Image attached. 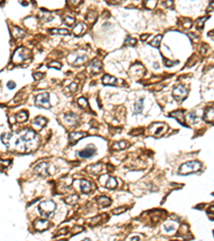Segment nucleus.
Segmentation results:
<instances>
[{"label":"nucleus","mask_w":214,"mask_h":241,"mask_svg":"<svg viewBox=\"0 0 214 241\" xmlns=\"http://www.w3.org/2000/svg\"><path fill=\"white\" fill-rule=\"evenodd\" d=\"M202 167L201 163L198 161H189L186 162L184 164L180 166L179 168V174L180 175H189L192 173H197L198 171H200Z\"/></svg>","instance_id":"nucleus-1"},{"label":"nucleus","mask_w":214,"mask_h":241,"mask_svg":"<svg viewBox=\"0 0 214 241\" xmlns=\"http://www.w3.org/2000/svg\"><path fill=\"white\" fill-rule=\"evenodd\" d=\"M57 208V205L53 202V200H45L40 204L39 206V211L42 216L45 218H49L55 213Z\"/></svg>","instance_id":"nucleus-2"},{"label":"nucleus","mask_w":214,"mask_h":241,"mask_svg":"<svg viewBox=\"0 0 214 241\" xmlns=\"http://www.w3.org/2000/svg\"><path fill=\"white\" fill-rule=\"evenodd\" d=\"M187 93H189V90L183 85H178L172 90V95L177 101H183L187 97Z\"/></svg>","instance_id":"nucleus-3"},{"label":"nucleus","mask_w":214,"mask_h":241,"mask_svg":"<svg viewBox=\"0 0 214 241\" xmlns=\"http://www.w3.org/2000/svg\"><path fill=\"white\" fill-rule=\"evenodd\" d=\"M35 105L43 108H49L51 107V100H49V93L44 92L40 93L35 97Z\"/></svg>","instance_id":"nucleus-4"},{"label":"nucleus","mask_w":214,"mask_h":241,"mask_svg":"<svg viewBox=\"0 0 214 241\" xmlns=\"http://www.w3.org/2000/svg\"><path fill=\"white\" fill-rule=\"evenodd\" d=\"M28 55L29 53L26 48L24 47L17 48L16 51H15L14 55H13V62L14 63H20V62H23L28 57Z\"/></svg>","instance_id":"nucleus-5"},{"label":"nucleus","mask_w":214,"mask_h":241,"mask_svg":"<svg viewBox=\"0 0 214 241\" xmlns=\"http://www.w3.org/2000/svg\"><path fill=\"white\" fill-rule=\"evenodd\" d=\"M96 153V148L93 145H88V147H86L85 149H82V151L78 152V155L82 159H89L92 158L94 154Z\"/></svg>","instance_id":"nucleus-6"},{"label":"nucleus","mask_w":214,"mask_h":241,"mask_svg":"<svg viewBox=\"0 0 214 241\" xmlns=\"http://www.w3.org/2000/svg\"><path fill=\"white\" fill-rule=\"evenodd\" d=\"M102 68H103L102 62L100 60H98V59H93L88 69H89V72L91 74H98L102 71Z\"/></svg>","instance_id":"nucleus-7"},{"label":"nucleus","mask_w":214,"mask_h":241,"mask_svg":"<svg viewBox=\"0 0 214 241\" xmlns=\"http://www.w3.org/2000/svg\"><path fill=\"white\" fill-rule=\"evenodd\" d=\"M34 227L39 232H43V230L47 229L48 227H49V222L45 219L37 220V221L34 222Z\"/></svg>","instance_id":"nucleus-8"},{"label":"nucleus","mask_w":214,"mask_h":241,"mask_svg":"<svg viewBox=\"0 0 214 241\" xmlns=\"http://www.w3.org/2000/svg\"><path fill=\"white\" fill-rule=\"evenodd\" d=\"M35 173L38 175L42 177H46L48 176V164L47 163H40L39 165L35 167Z\"/></svg>","instance_id":"nucleus-9"},{"label":"nucleus","mask_w":214,"mask_h":241,"mask_svg":"<svg viewBox=\"0 0 214 241\" xmlns=\"http://www.w3.org/2000/svg\"><path fill=\"white\" fill-rule=\"evenodd\" d=\"M203 120L208 123H214V107H208L203 115Z\"/></svg>","instance_id":"nucleus-10"},{"label":"nucleus","mask_w":214,"mask_h":241,"mask_svg":"<svg viewBox=\"0 0 214 241\" xmlns=\"http://www.w3.org/2000/svg\"><path fill=\"white\" fill-rule=\"evenodd\" d=\"M170 117H175L178 120V122H180L182 126H186L185 122H184V113L183 110H177V112H172L170 114Z\"/></svg>","instance_id":"nucleus-11"},{"label":"nucleus","mask_w":214,"mask_h":241,"mask_svg":"<svg viewBox=\"0 0 214 241\" xmlns=\"http://www.w3.org/2000/svg\"><path fill=\"white\" fill-rule=\"evenodd\" d=\"M85 133H82V132H73V133H71L70 135H69V140H70V143L72 144H75L77 142V140H79L80 138H82L85 136Z\"/></svg>","instance_id":"nucleus-12"},{"label":"nucleus","mask_w":214,"mask_h":241,"mask_svg":"<svg viewBox=\"0 0 214 241\" xmlns=\"http://www.w3.org/2000/svg\"><path fill=\"white\" fill-rule=\"evenodd\" d=\"M86 29H87V27H86V25H85L84 23H79V24H77L73 28V32L75 36H82L85 31H86Z\"/></svg>","instance_id":"nucleus-13"},{"label":"nucleus","mask_w":214,"mask_h":241,"mask_svg":"<svg viewBox=\"0 0 214 241\" xmlns=\"http://www.w3.org/2000/svg\"><path fill=\"white\" fill-rule=\"evenodd\" d=\"M102 81L104 85H108V86H115L117 84V79L116 77L111 75H105L103 78H102Z\"/></svg>","instance_id":"nucleus-14"},{"label":"nucleus","mask_w":214,"mask_h":241,"mask_svg":"<svg viewBox=\"0 0 214 241\" xmlns=\"http://www.w3.org/2000/svg\"><path fill=\"white\" fill-rule=\"evenodd\" d=\"M80 190L82 193H89L91 191V183L88 180H80Z\"/></svg>","instance_id":"nucleus-15"},{"label":"nucleus","mask_w":214,"mask_h":241,"mask_svg":"<svg viewBox=\"0 0 214 241\" xmlns=\"http://www.w3.org/2000/svg\"><path fill=\"white\" fill-rule=\"evenodd\" d=\"M98 204L103 208L107 207V206H109V205L111 204V199L107 196H101L98 198Z\"/></svg>","instance_id":"nucleus-16"},{"label":"nucleus","mask_w":214,"mask_h":241,"mask_svg":"<svg viewBox=\"0 0 214 241\" xmlns=\"http://www.w3.org/2000/svg\"><path fill=\"white\" fill-rule=\"evenodd\" d=\"M142 110H144V99H139L134 105V113L138 115L142 112Z\"/></svg>","instance_id":"nucleus-17"},{"label":"nucleus","mask_w":214,"mask_h":241,"mask_svg":"<svg viewBox=\"0 0 214 241\" xmlns=\"http://www.w3.org/2000/svg\"><path fill=\"white\" fill-rule=\"evenodd\" d=\"M105 187H106L107 189H109V190H115V189L117 188V180H116V178L109 177V178L107 179V182L105 183Z\"/></svg>","instance_id":"nucleus-18"},{"label":"nucleus","mask_w":214,"mask_h":241,"mask_svg":"<svg viewBox=\"0 0 214 241\" xmlns=\"http://www.w3.org/2000/svg\"><path fill=\"white\" fill-rule=\"evenodd\" d=\"M64 119L67 122H69L70 124H75L77 123V121H78V118H77L76 115H74V114H67V115L64 116Z\"/></svg>","instance_id":"nucleus-19"},{"label":"nucleus","mask_w":214,"mask_h":241,"mask_svg":"<svg viewBox=\"0 0 214 241\" xmlns=\"http://www.w3.org/2000/svg\"><path fill=\"white\" fill-rule=\"evenodd\" d=\"M49 33L51 34H59V36H68L70 33V31L68 29H58V28H55V29H49Z\"/></svg>","instance_id":"nucleus-20"},{"label":"nucleus","mask_w":214,"mask_h":241,"mask_svg":"<svg viewBox=\"0 0 214 241\" xmlns=\"http://www.w3.org/2000/svg\"><path fill=\"white\" fill-rule=\"evenodd\" d=\"M127 145H129L127 142H125V140H121V142H119V143H116L113 146V149L114 150H122V149L127 148Z\"/></svg>","instance_id":"nucleus-21"},{"label":"nucleus","mask_w":214,"mask_h":241,"mask_svg":"<svg viewBox=\"0 0 214 241\" xmlns=\"http://www.w3.org/2000/svg\"><path fill=\"white\" fill-rule=\"evenodd\" d=\"M12 33H13V37H14L15 39H18V38L24 37L25 32H24V30H22V29L18 28V27H13V31H12Z\"/></svg>","instance_id":"nucleus-22"},{"label":"nucleus","mask_w":214,"mask_h":241,"mask_svg":"<svg viewBox=\"0 0 214 241\" xmlns=\"http://www.w3.org/2000/svg\"><path fill=\"white\" fill-rule=\"evenodd\" d=\"M162 39H163V36H162V34H158V36H156V37H155L154 39L151 41L150 45H151V46H153V47H160Z\"/></svg>","instance_id":"nucleus-23"},{"label":"nucleus","mask_w":214,"mask_h":241,"mask_svg":"<svg viewBox=\"0 0 214 241\" xmlns=\"http://www.w3.org/2000/svg\"><path fill=\"white\" fill-rule=\"evenodd\" d=\"M27 119H28V114H27L25 110L18 113L16 115V120L18 121V122H24V121H26Z\"/></svg>","instance_id":"nucleus-24"},{"label":"nucleus","mask_w":214,"mask_h":241,"mask_svg":"<svg viewBox=\"0 0 214 241\" xmlns=\"http://www.w3.org/2000/svg\"><path fill=\"white\" fill-rule=\"evenodd\" d=\"M34 123L38 124L40 128H42V126H44L46 123H47V119L44 117H37L35 119H34Z\"/></svg>","instance_id":"nucleus-25"},{"label":"nucleus","mask_w":214,"mask_h":241,"mask_svg":"<svg viewBox=\"0 0 214 241\" xmlns=\"http://www.w3.org/2000/svg\"><path fill=\"white\" fill-rule=\"evenodd\" d=\"M88 60V57L87 56H79L76 58V60L73 62V65H84L85 62Z\"/></svg>","instance_id":"nucleus-26"},{"label":"nucleus","mask_w":214,"mask_h":241,"mask_svg":"<svg viewBox=\"0 0 214 241\" xmlns=\"http://www.w3.org/2000/svg\"><path fill=\"white\" fill-rule=\"evenodd\" d=\"M87 169H88V171H90L91 173H94V174H96V173H100V171H101L102 165H101V164H94V165L89 166Z\"/></svg>","instance_id":"nucleus-27"},{"label":"nucleus","mask_w":214,"mask_h":241,"mask_svg":"<svg viewBox=\"0 0 214 241\" xmlns=\"http://www.w3.org/2000/svg\"><path fill=\"white\" fill-rule=\"evenodd\" d=\"M77 200H78V196H77V195H71V196L64 198V203H67V204H69V205L75 204Z\"/></svg>","instance_id":"nucleus-28"},{"label":"nucleus","mask_w":214,"mask_h":241,"mask_svg":"<svg viewBox=\"0 0 214 241\" xmlns=\"http://www.w3.org/2000/svg\"><path fill=\"white\" fill-rule=\"evenodd\" d=\"M63 23H64L65 25L72 26L75 24V18H74V17H70V16H65L63 17Z\"/></svg>","instance_id":"nucleus-29"},{"label":"nucleus","mask_w":214,"mask_h":241,"mask_svg":"<svg viewBox=\"0 0 214 241\" xmlns=\"http://www.w3.org/2000/svg\"><path fill=\"white\" fill-rule=\"evenodd\" d=\"M77 102H78V105L82 108H84V110L85 108H88V101L85 98H79Z\"/></svg>","instance_id":"nucleus-30"},{"label":"nucleus","mask_w":214,"mask_h":241,"mask_svg":"<svg viewBox=\"0 0 214 241\" xmlns=\"http://www.w3.org/2000/svg\"><path fill=\"white\" fill-rule=\"evenodd\" d=\"M136 43H137V41H136V39H134V38L127 37V40H125V45H130V46H135Z\"/></svg>","instance_id":"nucleus-31"},{"label":"nucleus","mask_w":214,"mask_h":241,"mask_svg":"<svg viewBox=\"0 0 214 241\" xmlns=\"http://www.w3.org/2000/svg\"><path fill=\"white\" fill-rule=\"evenodd\" d=\"M208 20V17L205 16L202 17V18H199V20H197V28L198 29H202L203 28V25H205V22Z\"/></svg>","instance_id":"nucleus-32"},{"label":"nucleus","mask_w":214,"mask_h":241,"mask_svg":"<svg viewBox=\"0 0 214 241\" xmlns=\"http://www.w3.org/2000/svg\"><path fill=\"white\" fill-rule=\"evenodd\" d=\"M48 68H56V69H61V63L58 61H51L48 63Z\"/></svg>","instance_id":"nucleus-33"},{"label":"nucleus","mask_w":214,"mask_h":241,"mask_svg":"<svg viewBox=\"0 0 214 241\" xmlns=\"http://www.w3.org/2000/svg\"><path fill=\"white\" fill-rule=\"evenodd\" d=\"M187 118H189V120L191 121V122H195V121L197 120V115H196V113H195V112L189 113V116H187Z\"/></svg>","instance_id":"nucleus-34"},{"label":"nucleus","mask_w":214,"mask_h":241,"mask_svg":"<svg viewBox=\"0 0 214 241\" xmlns=\"http://www.w3.org/2000/svg\"><path fill=\"white\" fill-rule=\"evenodd\" d=\"M127 208H124V207H121V208H117V209H115V210L113 211L115 214H121L122 212H124V211H127Z\"/></svg>","instance_id":"nucleus-35"},{"label":"nucleus","mask_w":214,"mask_h":241,"mask_svg":"<svg viewBox=\"0 0 214 241\" xmlns=\"http://www.w3.org/2000/svg\"><path fill=\"white\" fill-rule=\"evenodd\" d=\"M155 3H156V0H148L146 3V6L148 7V8H154Z\"/></svg>","instance_id":"nucleus-36"},{"label":"nucleus","mask_w":214,"mask_h":241,"mask_svg":"<svg viewBox=\"0 0 214 241\" xmlns=\"http://www.w3.org/2000/svg\"><path fill=\"white\" fill-rule=\"evenodd\" d=\"M68 2L70 3L71 6L76 7V6H78L79 3L82 2V0H68Z\"/></svg>","instance_id":"nucleus-37"},{"label":"nucleus","mask_w":214,"mask_h":241,"mask_svg":"<svg viewBox=\"0 0 214 241\" xmlns=\"http://www.w3.org/2000/svg\"><path fill=\"white\" fill-rule=\"evenodd\" d=\"M184 24H183V27L184 28H186V29H189V28H191V26H192V22L189 20H184Z\"/></svg>","instance_id":"nucleus-38"},{"label":"nucleus","mask_w":214,"mask_h":241,"mask_svg":"<svg viewBox=\"0 0 214 241\" xmlns=\"http://www.w3.org/2000/svg\"><path fill=\"white\" fill-rule=\"evenodd\" d=\"M7 86H8L9 89H14V88H15V83H14V81H8Z\"/></svg>","instance_id":"nucleus-39"},{"label":"nucleus","mask_w":214,"mask_h":241,"mask_svg":"<svg viewBox=\"0 0 214 241\" xmlns=\"http://www.w3.org/2000/svg\"><path fill=\"white\" fill-rule=\"evenodd\" d=\"M176 63H178V61H169V60H165V65H167V67H171V65H176Z\"/></svg>","instance_id":"nucleus-40"},{"label":"nucleus","mask_w":214,"mask_h":241,"mask_svg":"<svg viewBox=\"0 0 214 241\" xmlns=\"http://www.w3.org/2000/svg\"><path fill=\"white\" fill-rule=\"evenodd\" d=\"M70 90L71 91H73V92H75L77 90V85L75 84V83H73V84L70 85Z\"/></svg>","instance_id":"nucleus-41"},{"label":"nucleus","mask_w":214,"mask_h":241,"mask_svg":"<svg viewBox=\"0 0 214 241\" xmlns=\"http://www.w3.org/2000/svg\"><path fill=\"white\" fill-rule=\"evenodd\" d=\"M33 77L35 81H38V79H41L43 77V74L42 73H34L33 74Z\"/></svg>","instance_id":"nucleus-42"},{"label":"nucleus","mask_w":214,"mask_h":241,"mask_svg":"<svg viewBox=\"0 0 214 241\" xmlns=\"http://www.w3.org/2000/svg\"><path fill=\"white\" fill-rule=\"evenodd\" d=\"M165 229H166V232L170 233V232H172V230H175V226H174V225H170V226H165Z\"/></svg>","instance_id":"nucleus-43"},{"label":"nucleus","mask_w":214,"mask_h":241,"mask_svg":"<svg viewBox=\"0 0 214 241\" xmlns=\"http://www.w3.org/2000/svg\"><path fill=\"white\" fill-rule=\"evenodd\" d=\"M208 11H214V0H213V1H211V3L209 4Z\"/></svg>","instance_id":"nucleus-44"},{"label":"nucleus","mask_w":214,"mask_h":241,"mask_svg":"<svg viewBox=\"0 0 214 241\" xmlns=\"http://www.w3.org/2000/svg\"><path fill=\"white\" fill-rule=\"evenodd\" d=\"M164 4H165L166 7H169V8H170V7H172V1L171 0H167V1L164 2Z\"/></svg>","instance_id":"nucleus-45"},{"label":"nucleus","mask_w":214,"mask_h":241,"mask_svg":"<svg viewBox=\"0 0 214 241\" xmlns=\"http://www.w3.org/2000/svg\"><path fill=\"white\" fill-rule=\"evenodd\" d=\"M11 162H12L11 160H9V161H1L2 165H4V166H9L10 164H11Z\"/></svg>","instance_id":"nucleus-46"},{"label":"nucleus","mask_w":214,"mask_h":241,"mask_svg":"<svg viewBox=\"0 0 214 241\" xmlns=\"http://www.w3.org/2000/svg\"><path fill=\"white\" fill-rule=\"evenodd\" d=\"M149 36H150V34H148V33L144 34V36H141V37H140V40H141V41H146V40L149 38Z\"/></svg>","instance_id":"nucleus-47"},{"label":"nucleus","mask_w":214,"mask_h":241,"mask_svg":"<svg viewBox=\"0 0 214 241\" xmlns=\"http://www.w3.org/2000/svg\"><path fill=\"white\" fill-rule=\"evenodd\" d=\"M130 240H134V241L140 240V237H139V236H134V237H131Z\"/></svg>","instance_id":"nucleus-48"},{"label":"nucleus","mask_w":214,"mask_h":241,"mask_svg":"<svg viewBox=\"0 0 214 241\" xmlns=\"http://www.w3.org/2000/svg\"><path fill=\"white\" fill-rule=\"evenodd\" d=\"M208 212H209V213H211V214H214V206H211V207L209 208Z\"/></svg>","instance_id":"nucleus-49"},{"label":"nucleus","mask_w":214,"mask_h":241,"mask_svg":"<svg viewBox=\"0 0 214 241\" xmlns=\"http://www.w3.org/2000/svg\"><path fill=\"white\" fill-rule=\"evenodd\" d=\"M15 119H16V117H10V123H15Z\"/></svg>","instance_id":"nucleus-50"},{"label":"nucleus","mask_w":214,"mask_h":241,"mask_svg":"<svg viewBox=\"0 0 214 241\" xmlns=\"http://www.w3.org/2000/svg\"><path fill=\"white\" fill-rule=\"evenodd\" d=\"M116 2H120V1H122V0H115Z\"/></svg>","instance_id":"nucleus-51"},{"label":"nucleus","mask_w":214,"mask_h":241,"mask_svg":"<svg viewBox=\"0 0 214 241\" xmlns=\"http://www.w3.org/2000/svg\"><path fill=\"white\" fill-rule=\"evenodd\" d=\"M1 3H3V0H1Z\"/></svg>","instance_id":"nucleus-52"}]
</instances>
